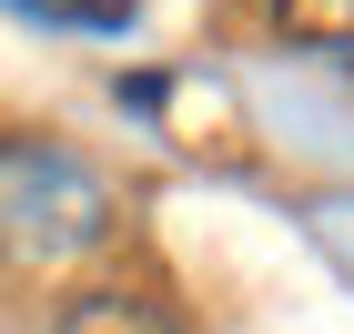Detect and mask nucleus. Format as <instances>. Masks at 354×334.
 I'll use <instances>...</instances> for the list:
<instances>
[{
    "label": "nucleus",
    "mask_w": 354,
    "mask_h": 334,
    "mask_svg": "<svg viewBox=\"0 0 354 334\" xmlns=\"http://www.w3.org/2000/svg\"><path fill=\"white\" fill-rule=\"evenodd\" d=\"M122 233V193L82 152L0 132V274H71Z\"/></svg>",
    "instance_id": "f257e3e1"
},
{
    "label": "nucleus",
    "mask_w": 354,
    "mask_h": 334,
    "mask_svg": "<svg viewBox=\"0 0 354 334\" xmlns=\"http://www.w3.org/2000/svg\"><path fill=\"white\" fill-rule=\"evenodd\" d=\"M51 334H183V314L152 304V294H132V284H91V294L61 304Z\"/></svg>",
    "instance_id": "f03ea898"
},
{
    "label": "nucleus",
    "mask_w": 354,
    "mask_h": 334,
    "mask_svg": "<svg viewBox=\"0 0 354 334\" xmlns=\"http://www.w3.org/2000/svg\"><path fill=\"white\" fill-rule=\"evenodd\" d=\"M263 21L304 51H344L354 61V0H263Z\"/></svg>",
    "instance_id": "7ed1b4c3"
},
{
    "label": "nucleus",
    "mask_w": 354,
    "mask_h": 334,
    "mask_svg": "<svg viewBox=\"0 0 354 334\" xmlns=\"http://www.w3.org/2000/svg\"><path fill=\"white\" fill-rule=\"evenodd\" d=\"M0 10H21V21H51V30H102V41H122V30L142 21V0H0Z\"/></svg>",
    "instance_id": "20e7f679"
}]
</instances>
